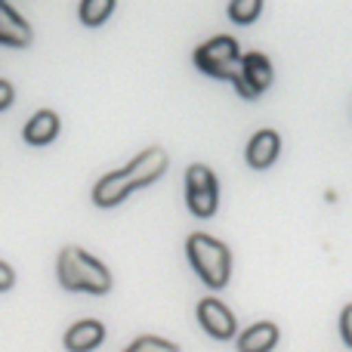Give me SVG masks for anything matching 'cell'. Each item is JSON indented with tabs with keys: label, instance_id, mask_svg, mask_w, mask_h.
<instances>
[{
	"label": "cell",
	"instance_id": "obj_19",
	"mask_svg": "<svg viewBox=\"0 0 352 352\" xmlns=\"http://www.w3.org/2000/svg\"><path fill=\"white\" fill-rule=\"evenodd\" d=\"M12 281H16V272H12V269L6 266L3 260H0V291H10Z\"/></svg>",
	"mask_w": 352,
	"mask_h": 352
},
{
	"label": "cell",
	"instance_id": "obj_17",
	"mask_svg": "<svg viewBox=\"0 0 352 352\" xmlns=\"http://www.w3.org/2000/svg\"><path fill=\"white\" fill-rule=\"evenodd\" d=\"M340 334L346 340V346L352 349V303L343 306V312H340Z\"/></svg>",
	"mask_w": 352,
	"mask_h": 352
},
{
	"label": "cell",
	"instance_id": "obj_14",
	"mask_svg": "<svg viewBox=\"0 0 352 352\" xmlns=\"http://www.w3.org/2000/svg\"><path fill=\"white\" fill-rule=\"evenodd\" d=\"M115 12V0H84L78 6V16L84 25H102Z\"/></svg>",
	"mask_w": 352,
	"mask_h": 352
},
{
	"label": "cell",
	"instance_id": "obj_13",
	"mask_svg": "<svg viewBox=\"0 0 352 352\" xmlns=\"http://www.w3.org/2000/svg\"><path fill=\"white\" fill-rule=\"evenodd\" d=\"M278 343V328L272 322L250 324L241 337H238V352H272Z\"/></svg>",
	"mask_w": 352,
	"mask_h": 352
},
{
	"label": "cell",
	"instance_id": "obj_6",
	"mask_svg": "<svg viewBox=\"0 0 352 352\" xmlns=\"http://www.w3.org/2000/svg\"><path fill=\"white\" fill-rule=\"evenodd\" d=\"M198 322L213 340H229V337H235V316H232L229 306L219 303L217 297H207L198 303Z\"/></svg>",
	"mask_w": 352,
	"mask_h": 352
},
{
	"label": "cell",
	"instance_id": "obj_11",
	"mask_svg": "<svg viewBox=\"0 0 352 352\" xmlns=\"http://www.w3.org/2000/svg\"><path fill=\"white\" fill-rule=\"evenodd\" d=\"M0 43L3 47H28L31 43V25L10 3H0Z\"/></svg>",
	"mask_w": 352,
	"mask_h": 352
},
{
	"label": "cell",
	"instance_id": "obj_2",
	"mask_svg": "<svg viewBox=\"0 0 352 352\" xmlns=\"http://www.w3.org/2000/svg\"><path fill=\"white\" fill-rule=\"evenodd\" d=\"M186 254L207 287H213V291L226 287V281L232 275V254L223 241H217L213 235H204V232H195L186 241Z\"/></svg>",
	"mask_w": 352,
	"mask_h": 352
},
{
	"label": "cell",
	"instance_id": "obj_18",
	"mask_svg": "<svg viewBox=\"0 0 352 352\" xmlns=\"http://www.w3.org/2000/svg\"><path fill=\"white\" fill-rule=\"evenodd\" d=\"M12 96H16L12 84H10V80H0V111L10 109V105H12Z\"/></svg>",
	"mask_w": 352,
	"mask_h": 352
},
{
	"label": "cell",
	"instance_id": "obj_16",
	"mask_svg": "<svg viewBox=\"0 0 352 352\" xmlns=\"http://www.w3.org/2000/svg\"><path fill=\"white\" fill-rule=\"evenodd\" d=\"M124 352H179V346L170 340H161V337H136Z\"/></svg>",
	"mask_w": 352,
	"mask_h": 352
},
{
	"label": "cell",
	"instance_id": "obj_12",
	"mask_svg": "<svg viewBox=\"0 0 352 352\" xmlns=\"http://www.w3.org/2000/svg\"><path fill=\"white\" fill-rule=\"evenodd\" d=\"M56 133H59V115L50 109H41L22 130L25 142H31V146H47L56 140Z\"/></svg>",
	"mask_w": 352,
	"mask_h": 352
},
{
	"label": "cell",
	"instance_id": "obj_10",
	"mask_svg": "<svg viewBox=\"0 0 352 352\" xmlns=\"http://www.w3.org/2000/svg\"><path fill=\"white\" fill-rule=\"evenodd\" d=\"M278 152H281V136L275 130H260L248 146V164L254 170H266L269 164H275Z\"/></svg>",
	"mask_w": 352,
	"mask_h": 352
},
{
	"label": "cell",
	"instance_id": "obj_8",
	"mask_svg": "<svg viewBox=\"0 0 352 352\" xmlns=\"http://www.w3.org/2000/svg\"><path fill=\"white\" fill-rule=\"evenodd\" d=\"M164 170H167V152H164L161 146L146 148V152H140V155H136V158L127 164V173L133 176L136 188H140V186H148V182H155Z\"/></svg>",
	"mask_w": 352,
	"mask_h": 352
},
{
	"label": "cell",
	"instance_id": "obj_5",
	"mask_svg": "<svg viewBox=\"0 0 352 352\" xmlns=\"http://www.w3.org/2000/svg\"><path fill=\"white\" fill-rule=\"evenodd\" d=\"M269 84H272V62H269L263 53L241 56V68H238V78H235V90L241 93L244 99H256Z\"/></svg>",
	"mask_w": 352,
	"mask_h": 352
},
{
	"label": "cell",
	"instance_id": "obj_3",
	"mask_svg": "<svg viewBox=\"0 0 352 352\" xmlns=\"http://www.w3.org/2000/svg\"><path fill=\"white\" fill-rule=\"evenodd\" d=\"M195 68L210 78L219 80H232L235 84L238 78V68H241V53H238V41L229 34H219L210 37L207 43H201L195 50Z\"/></svg>",
	"mask_w": 352,
	"mask_h": 352
},
{
	"label": "cell",
	"instance_id": "obj_9",
	"mask_svg": "<svg viewBox=\"0 0 352 352\" xmlns=\"http://www.w3.org/2000/svg\"><path fill=\"white\" fill-rule=\"evenodd\" d=\"M105 340V328L96 318H84V322L72 324L65 331V349L68 352H93Z\"/></svg>",
	"mask_w": 352,
	"mask_h": 352
},
{
	"label": "cell",
	"instance_id": "obj_4",
	"mask_svg": "<svg viewBox=\"0 0 352 352\" xmlns=\"http://www.w3.org/2000/svg\"><path fill=\"white\" fill-rule=\"evenodd\" d=\"M186 201L195 217H213V213H217L219 186H217V176H213L210 167L192 164L186 170Z\"/></svg>",
	"mask_w": 352,
	"mask_h": 352
},
{
	"label": "cell",
	"instance_id": "obj_1",
	"mask_svg": "<svg viewBox=\"0 0 352 352\" xmlns=\"http://www.w3.org/2000/svg\"><path fill=\"white\" fill-rule=\"evenodd\" d=\"M56 275L65 291H87V294H109L111 275L96 256L80 248H65L56 263Z\"/></svg>",
	"mask_w": 352,
	"mask_h": 352
},
{
	"label": "cell",
	"instance_id": "obj_15",
	"mask_svg": "<svg viewBox=\"0 0 352 352\" xmlns=\"http://www.w3.org/2000/svg\"><path fill=\"white\" fill-rule=\"evenodd\" d=\"M260 12H263L260 0H232V3H229V16H232V22H238V25L256 22V19H260Z\"/></svg>",
	"mask_w": 352,
	"mask_h": 352
},
{
	"label": "cell",
	"instance_id": "obj_7",
	"mask_svg": "<svg viewBox=\"0 0 352 352\" xmlns=\"http://www.w3.org/2000/svg\"><path fill=\"white\" fill-rule=\"evenodd\" d=\"M133 188H136V182H133V176L127 173V167H124V170H115V173L102 176V179L93 186V204L96 207H115V204H121Z\"/></svg>",
	"mask_w": 352,
	"mask_h": 352
}]
</instances>
